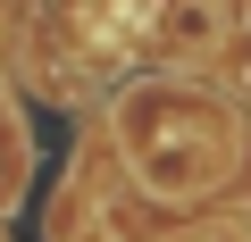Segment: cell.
Returning <instances> with one entry per match:
<instances>
[{
  "label": "cell",
  "mask_w": 251,
  "mask_h": 242,
  "mask_svg": "<svg viewBox=\"0 0 251 242\" xmlns=\"http://www.w3.org/2000/svg\"><path fill=\"white\" fill-rule=\"evenodd\" d=\"M0 242H9V234H0Z\"/></svg>",
  "instance_id": "cell-3"
},
{
  "label": "cell",
  "mask_w": 251,
  "mask_h": 242,
  "mask_svg": "<svg viewBox=\"0 0 251 242\" xmlns=\"http://www.w3.org/2000/svg\"><path fill=\"white\" fill-rule=\"evenodd\" d=\"M201 242H243V234H201Z\"/></svg>",
  "instance_id": "cell-2"
},
{
  "label": "cell",
  "mask_w": 251,
  "mask_h": 242,
  "mask_svg": "<svg viewBox=\"0 0 251 242\" xmlns=\"http://www.w3.org/2000/svg\"><path fill=\"white\" fill-rule=\"evenodd\" d=\"M159 42L168 50H209L218 42V9H209V0H168V9H159Z\"/></svg>",
  "instance_id": "cell-1"
}]
</instances>
